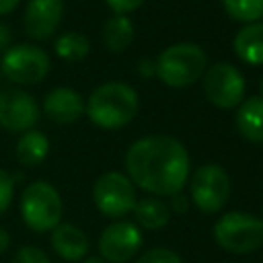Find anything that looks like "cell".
Masks as SVG:
<instances>
[{
	"mask_svg": "<svg viewBox=\"0 0 263 263\" xmlns=\"http://www.w3.org/2000/svg\"><path fill=\"white\" fill-rule=\"evenodd\" d=\"M10 39H12L10 29L4 23H0V51H6L10 47Z\"/></svg>",
	"mask_w": 263,
	"mask_h": 263,
	"instance_id": "cell-28",
	"label": "cell"
},
{
	"mask_svg": "<svg viewBox=\"0 0 263 263\" xmlns=\"http://www.w3.org/2000/svg\"><path fill=\"white\" fill-rule=\"evenodd\" d=\"M37 101L21 88L0 90V127L6 132H29L39 121Z\"/></svg>",
	"mask_w": 263,
	"mask_h": 263,
	"instance_id": "cell-10",
	"label": "cell"
},
{
	"mask_svg": "<svg viewBox=\"0 0 263 263\" xmlns=\"http://www.w3.org/2000/svg\"><path fill=\"white\" fill-rule=\"evenodd\" d=\"M138 92L125 82H105L97 86L84 103V113L101 129H119L138 113Z\"/></svg>",
	"mask_w": 263,
	"mask_h": 263,
	"instance_id": "cell-2",
	"label": "cell"
},
{
	"mask_svg": "<svg viewBox=\"0 0 263 263\" xmlns=\"http://www.w3.org/2000/svg\"><path fill=\"white\" fill-rule=\"evenodd\" d=\"M138 72H140L142 78H150V76H156V66L148 58H142L140 60V66H138Z\"/></svg>",
	"mask_w": 263,
	"mask_h": 263,
	"instance_id": "cell-26",
	"label": "cell"
},
{
	"mask_svg": "<svg viewBox=\"0 0 263 263\" xmlns=\"http://www.w3.org/2000/svg\"><path fill=\"white\" fill-rule=\"evenodd\" d=\"M105 2L115 14H127V12L138 10L146 0H105Z\"/></svg>",
	"mask_w": 263,
	"mask_h": 263,
	"instance_id": "cell-25",
	"label": "cell"
},
{
	"mask_svg": "<svg viewBox=\"0 0 263 263\" xmlns=\"http://www.w3.org/2000/svg\"><path fill=\"white\" fill-rule=\"evenodd\" d=\"M14 197V179L10 173L0 168V216L10 208Z\"/></svg>",
	"mask_w": 263,
	"mask_h": 263,
	"instance_id": "cell-23",
	"label": "cell"
},
{
	"mask_svg": "<svg viewBox=\"0 0 263 263\" xmlns=\"http://www.w3.org/2000/svg\"><path fill=\"white\" fill-rule=\"evenodd\" d=\"M8 247H10V234H8V230H4L0 226V255H4Z\"/></svg>",
	"mask_w": 263,
	"mask_h": 263,
	"instance_id": "cell-29",
	"label": "cell"
},
{
	"mask_svg": "<svg viewBox=\"0 0 263 263\" xmlns=\"http://www.w3.org/2000/svg\"><path fill=\"white\" fill-rule=\"evenodd\" d=\"M189 154L173 136H144L125 154V171L134 185L154 195H175L189 179Z\"/></svg>",
	"mask_w": 263,
	"mask_h": 263,
	"instance_id": "cell-1",
	"label": "cell"
},
{
	"mask_svg": "<svg viewBox=\"0 0 263 263\" xmlns=\"http://www.w3.org/2000/svg\"><path fill=\"white\" fill-rule=\"evenodd\" d=\"M259 90H261V95H259V97H263V78H261V82H259Z\"/></svg>",
	"mask_w": 263,
	"mask_h": 263,
	"instance_id": "cell-32",
	"label": "cell"
},
{
	"mask_svg": "<svg viewBox=\"0 0 263 263\" xmlns=\"http://www.w3.org/2000/svg\"><path fill=\"white\" fill-rule=\"evenodd\" d=\"M236 127L240 136L249 142H263V97H249L238 105Z\"/></svg>",
	"mask_w": 263,
	"mask_h": 263,
	"instance_id": "cell-15",
	"label": "cell"
},
{
	"mask_svg": "<svg viewBox=\"0 0 263 263\" xmlns=\"http://www.w3.org/2000/svg\"><path fill=\"white\" fill-rule=\"evenodd\" d=\"M21 0H0V14H8L18 6Z\"/></svg>",
	"mask_w": 263,
	"mask_h": 263,
	"instance_id": "cell-30",
	"label": "cell"
},
{
	"mask_svg": "<svg viewBox=\"0 0 263 263\" xmlns=\"http://www.w3.org/2000/svg\"><path fill=\"white\" fill-rule=\"evenodd\" d=\"M142 247V234L132 222H113L109 224L99 238L101 259L111 263H125L138 255Z\"/></svg>",
	"mask_w": 263,
	"mask_h": 263,
	"instance_id": "cell-11",
	"label": "cell"
},
{
	"mask_svg": "<svg viewBox=\"0 0 263 263\" xmlns=\"http://www.w3.org/2000/svg\"><path fill=\"white\" fill-rule=\"evenodd\" d=\"M14 154H16V160L21 164H25V166H37L49 154V140L39 129L23 132V136L18 138V142L14 146Z\"/></svg>",
	"mask_w": 263,
	"mask_h": 263,
	"instance_id": "cell-17",
	"label": "cell"
},
{
	"mask_svg": "<svg viewBox=\"0 0 263 263\" xmlns=\"http://www.w3.org/2000/svg\"><path fill=\"white\" fill-rule=\"evenodd\" d=\"M234 51L242 62L251 66H263V23L261 21L249 23L236 33Z\"/></svg>",
	"mask_w": 263,
	"mask_h": 263,
	"instance_id": "cell-16",
	"label": "cell"
},
{
	"mask_svg": "<svg viewBox=\"0 0 263 263\" xmlns=\"http://www.w3.org/2000/svg\"><path fill=\"white\" fill-rule=\"evenodd\" d=\"M203 92L218 109L238 107L245 101V78L226 62L214 64L203 72Z\"/></svg>",
	"mask_w": 263,
	"mask_h": 263,
	"instance_id": "cell-9",
	"label": "cell"
},
{
	"mask_svg": "<svg viewBox=\"0 0 263 263\" xmlns=\"http://www.w3.org/2000/svg\"><path fill=\"white\" fill-rule=\"evenodd\" d=\"M62 197L47 181H33L21 195V216L33 232H49L62 222Z\"/></svg>",
	"mask_w": 263,
	"mask_h": 263,
	"instance_id": "cell-4",
	"label": "cell"
},
{
	"mask_svg": "<svg viewBox=\"0 0 263 263\" xmlns=\"http://www.w3.org/2000/svg\"><path fill=\"white\" fill-rule=\"evenodd\" d=\"M2 74L14 84H39L49 74L51 62L45 49L33 43L10 45L2 55Z\"/></svg>",
	"mask_w": 263,
	"mask_h": 263,
	"instance_id": "cell-6",
	"label": "cell"
},
{
	"mask_svg": "<svg viewBox=\"0 0 263 263\" xmlns=\"http://www.w3.org/2000/svg\"><path fill=\"white\" fill-rule=\"evenodd\" d=\"M82 263H105V259H101V257H84Z\"/></svg>",
	"mask_w": 263,
	"mask_h": 263,
	"instance_id": "cell-31",
	"label": "cell"
},
{
	"mask_svg": "<svg viewBox=\"0 0 263 263\" xmlns=\"http://www.w3.org/2000/svg\"><path fill=\"white\" fill-rule=\"evenodd\" d=\"M189 193L201 212H220L230 197V177L220 164H203L191 175Z\"/></svg>",
	"mask_w": 263,
	"mask_h": 263,
	"instance_id": "cell-8",
	"label": "cell"
},
{
	"mask_svg": "<svg viewBox=\"0 0 263 263\" xmlns=\"http://www.w3.org/2000/svg\"><path fill=\"white\" fill-rule=\"evenodd\" d=\"M205 51L195 43H175L166 47L154 62L156 76L173 88L197 82L205 72Z\"/></svg>",
	"mask_w": 263,
	"mask_h": 263,
	"instance_id": "cell-3",
	"label": "cell"
},
{
	"mask_svg": "<svg viewBox=\"0 0 263 263\" xmlns=\"http://www.w3.org/2000/svg\"><path fill=\"white\" fill-rule=\"evenodd\" d=\"M171 208L175 210V212H185L187 210V197L179 191V193H175V195H171Z\"/></svg>",
	"mask_w": 263,
	"mask_h": 263,
	"instance_id": "cell-27",
	"label": "cell"
},
{
	"mask_svg": "<svg viewBox=\"0 0 263 263\" xmlns=\"http://www.w3.org/2000/svg\"><path fill=\"white\" fill-rule=\"evenodd\" d=\"M216 242L236 255L253 253L263 247V220L245 214V212H228L214 224Z\"/></svg>",
	"mask_w": 263,
	"mask_h": 263,
	"instance_id": "cell-5",
	"label": "cell"
},
{
	"mask_svg": "<svg viewBox=\"0 0 263 263\" xmlns=\"http://www.w3.org/2000/svg\"><path fill=\"white\" fill-rule=\"evenodd\" d=\"M43 113L60 125H68L74 123L82 117L84 113V101L82 97L68 86H58L53 90H49L43 99Z\"/></svg>",
	"mask_w": 263,
	"mask_h": 263,
	"instance_id": "cell-13",
	"label": "cell"
},
{
	"mask_svg": "<svg viewBox=\"0 0 263 263\" xmlns=\"http://www.w3.org/2000/svg\"><path fill=\"white\" fill-rule=\"evenodd\" d=\"M134 216H136V220H138L144 228H148V230H158V228L166 226L171 212H168V205H166L164 201H160V199H156V197H146V199L136 201V205H134Z\"/></svg>",
	"mask_w": 263,
	"mask_h": 263,
	"instance_id": "cell-19",
	"label": "cell"
},
{
	"mask_svg": "<svg viewBox=\"0 0 263 263\" xmlns=\"http://www.w3.org/2000/svg\"><path fill=\"white\" fill-rule=\"evenodd\" d=\"M261 220H263V218H261Z\"/></svg>",
	"mask_w": 263,
	"mask_h": 263,
	"instance_id": "cell-33",
	"label": "cell"
},
{
	"mask_svg": "<svg viewBox=\"0 0 263 263\" xmlns=\"http://www.w3.org/2000/svg\"><path fill=\"white\" fill-rule=\"evenodd\" d=\"M62 16L64 0H29L23 14L25 33L33 41L51 39L62 23Z\"/></svg>",
	"mask_w": 263,
	"mask_h": 263,
	"instance_id": "cell-12",
	"label": "cell"
},
{
	"mask_svg": "<svg viewBox=\"0 0 263 263\" xmlns=\"http://www.w3.org/2000/svg\"><path fill=\"white\" fill-rule=\"evenodd\" d=\"M136 263H181V257L171 249L156 247V249H150L144 255H140V259Z\"/></svg>",
	"mask_w": 263,
	"mask_h": 263,
	"instance_id": "cell-22",
	"label": "cell"
},
{
	"mask_svg": "<svg viewBox=\"0 0 263 263\" xmlns=\"http://www.w3.org/2000/svg\"><path fill=\"white\" fill-rule=\"evenodd\" d=\"M134 41V25L127 18V14H115L111 16L103 27V43L109 51L119 53L125 51Z\"/></svg>",
	"mask_w": 263,
	"mask_h": 263,
	"instance_id": "cell-18",
	"label": "cell"
},
{
	"mask_svg": "<svg viewBox=\"0 0 263 263\" xmlns=\"http://www.w3.org/2000/svg\"><path fill=\"white\" fill-rule=\"evenodd\" d=\"M51 249L64 261H82L88 255V236L74 224H58L51 230Z\"/></svg>",
	"mask_w": 263,
	"mask_h": 263,
	"instance_id": "cell-14",
	"label": "cell"
},
{
	"mask_svg": "<svg viewBox=\"0 0 263 263\" xmlns=\"http://www.w3.org/2000/svg\"><path fill=\"white\" fill-rule=\"evenodd\" d=\"M12 263H51V261L45 255V251H41L39 247L27 245L16 251V255L12 257Z\"/></svg>",
	"mask_w": 263,
	"mask_h": 263,
	"instance_id": "cell-24",
	"label": "cell"
},
{
	"mask_svg": "<svg viewBox=\"0 0 263 263\" xmlns=\"http://www.w3.org/2000/svg\"><path fill=\"white\" fill-rule=\"evenodd\" d=\"M228 16L240 23H257L263 18V0H222Z\"/></svg>",
	"mask_w": 263,
	"mask_h": 263,
	"instance_id": "cell-21",
	"label": "cell"
},
{
	"mask_svg": "<svg viewBox=\"0 0 263 263\" xmlns=\"http://www.w3.org/2000/svg\"><path fill=\"white\" fill-rule=\"evenodd\" d=\"M53 51L58 53V58H62L66 62H82L90 51V41L82 33L68 31L55 39Z\"/></svg>",
	"mask_w": 263,
	"mask_h": 263,
	"instance_id": "cell-20",
	"label": "cell"
},
{
	"mask_svg": "<svg viewBox=\"0 0 263 263\" xmlns=\"http://www.w3.org/2000/svg\"><path fill=\"white\" fill-rule=\"evenodd\" d=\"M92 199L101 214L109 218H121L134 212L136 205V189L127 175L109 171L103 173L92 187Z\"/></svg>",
	"mask_w": 263,
	"mask_h": 263,
	"instance_id": "cell-7",
	"label": "cell"
}]
</instances>
